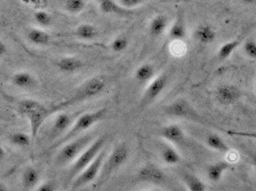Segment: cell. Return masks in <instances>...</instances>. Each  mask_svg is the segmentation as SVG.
Returning <instances> with one entry per match:
<instances>
[{
	"instance_id": "obj_34",
	"label": "cell",
	"mask_w": 256,
	"mask_h": 191,
	"mask_svg": "<svg viewBox=\"0 0 256 191\" xmlns=\"http://www.w3.org/2000/svg\"><path fill=\"white\" fill-rule=\"evenodd\" d=\"M170 53L174 56H183L186 53V45L184 42H170Z\"/></svg>"
},
{
	"instance_id": "obj_27",
	"label": "cell",
	"mask_w": 256,
	"mask_h": 191,
	"mask_svg": "<svg viewBox=\"0 0 256 191\" xmlns=\"http://www.w3.org/2000/svg\"><path fill=\"white\" fill-rule=\"evenodd\" d=\"M160 157L162 160L165 162L166 165H176L181 162V156L178 152V150L173 148L172 146H162V150H160Z\"/></svg>"
},
{
	"instance_id": "obj_21",
	"label": "cell",
	"mask_w": 256,
	"mask_h": 191,
	"mask_svg": "<svg viewBox=\"0 0 256 191\" xmlns=\"http://www.w3.org/2000/svg\"><path fill=\"white\" fill-rule=\"evenodd\" d=\"M156 76V69L151 63H143L140 66L136 68L134 72V78L141 85H146L150 80L154 78Z\"/></svg>"
},
{
	"instance_id": "obj_23",
	"label": "cell",
	"mask_w": 256,
	"mask_h": 191,
	"mask_svg": "<svg viewBox=\"0 0 256 191\" xmlns=\"http://www.w3.org/2000/svg\"><path fill=\"white\" fill-rule=\"evenodd\" d=\"M74 34L76 37L80 40H94V39L98 36V31L96 29V26L90 24V23H82L77 28H76Z\"/></svg>"
},
{
	"instance_id": "obj_36",
	"label": "cell",
	"mask_w": 256,
	"mask_h": 191,
	"mask_svg": "<svg viewBox=\"0 0 256 191\" xmlns=\"http://www.w3.org/2000/svg\"><path fill=\"white\" fill-rule=\"evenodd\" d=\"M36 188H37L38 191H54L56 190V186L54 184L53 181H45L38 183V186Z\"/></svg>"
},
{
	"instance_id": "obj_26",
	"label": "cell",
	"mask_w": 256,
	"mask_h": 191,
	"mask_svg": "<svg viewBox=\"0 0 256 191\" xmlns=\"http://www.w3.org/2000/svg\"><path fill=\"white\" fill-rule=\"evenodd\" d=\"M98 8L103 14H111V15H126L128 10L122 8V6L118 5L114 0H98Z\"/></svg>"
},
{
	"instance_id": "obj_37",
	"label": "cell",
	"mask_w": 256,
	"mask_h": 191,
	"mask_svg": "<svg viewBox=\"0 0 256 191\" xmlns=\"http://www.w3.org/2000/svg\"><path fill=\"white\" fill-rule=\"evenodd\" d=\"M7 52H8V47L6 45V42L0 39V58L5 56V55L7 54Z\"/></svg>"
},
{
	"instance_id": "obj_17",
	"label": "cell",
	"mask_w": 256,
	"mask_h": 191,
	"mask_svg": "<svg viewBox=\"0 0 256 191\" xmlns=\"http://www.w3.org/2000/svg\"><path fill=\"white\" fill-rule=\"evenodd\" d=\"M215 29L210 24H200L194 31V39L202 45H210L216 40Z\"/></svg>"
},
{
	"instance_id": "obj_20",
	"label": "cell",
	"mask_w": 256,
	"mask_h": 191,
	"mask_svg": "<svg viewBox=\"0 0 256 191\" xmlns=\"http://www.w3.org/2000/svg\"><path fill=\"white\" fill-rule=\"evenodd\" d=\"M168 28V18L164 14H157L150 21L149 34L152 38H159L165 34Z\"/></svg>"
},
{
	"instance_id": "obj_14",
	"label": "cell",
	"mask_w": 256,
	"mask_h": 191,
	"mask_svg": "<svg viewBox=\"0 0 256 191\" xmlns=\"http://www.w3.org/2000/svg\"><path fill=\"white\" fill-rule=\"evenodd\" d=\"M167 36L170 42H186L188 29L186 24V18H184L182 14H178V18L173 22V24H170Z\"/></svg>"
},
{
	"instance_id": "obj_40",
	"label": "cell",
	"mask_w": 256,
	"mask_h": 191,
	"mask_svg": "<svg viewBox=\"0 0 256 191\" xmlns=\"http://www.w3.org/2000/svg\"><path fill=\"white\" fill-rule=\"evenodd\" d=\"M7 190V186L4 184L2 182H0V191H6Z\"/></svg>"
},
{
	"instance_id": "obj_12",
	"label": "cell",
	"mask_w": 256,
	"mask_h": 191,
	"mask_svg": "<svg viewBox=\"0 0 256 191\" xmlns=\"http://www.w3.org/2000/svg\"><path fill=\"white\" fill-rule=\"evenodd\" d=\"M72 122H72L70 114L58 111L54 119L53 124L50 126V138L54 141L58 140V138H61L62 135L69 130V127L72 125Z\"/></svg>"
},
{
	"instance_id": "obj_39",
	"label": "cell",
	"mask_w": 256,
	"mask_h": 191,
	"mask_svg": "<svg viewBox=\"0 0 256 191\" xmlns=\"http://www.w3.org/2000/svg\"><path fill=\"white\" fill-rule=\"evenodd\" d=\"M5 157H6V151L2 146H0V162H2L4 159H5Z\"/></svg>"
},
{
	"instance_id": "obj_1",
	"label": "cell",
	"mask_w": 256,
	"mask_h": 191,
	"mask_svg": "<svg viewBox=\"0 0 256 191\" xmlns=\"http://www.w3.org/2000/svg\"><path fill=\"white\" fill-rule=\"evenodd\" d=\"M106 82L103 77L96 76V77L87 79L85 82H82V85L78 86L74 92H71L66 100L61 101L58 104H55L53 108L50 109V114L62 111L66 108H69V106L78 104V103L92 100V98L102 94V92L106 90Z\"/></svg>"
},
{
	"instance_id": "obj_28",
	"label": "cell",
	"mask_w": 256,
	"mask_h": 191,
	"mask_svg": "<svg viewBox=\"0 0 256 191\" xmlns=\"http://www.w3.org/2000/svg\"><path fill=\"white\" fill-rule=\"evenodd\" d=\"M8 141H10L13 146L21 149L29 148L32 143L30 134L24 133V132H14L10 134V136H8Z\"/></svg>"
},
{
	"instance_id": "obj_11",
	"label": "cell",
	"mask_w": 256,
	"mask_h": 191,
	"mask_svg": "<svg viewBox=\"0 0 256 191\" xmlns=\"http://www.w3.org/2000/svg\"><path fill=\"white\" fill-rule=\"evenodd\" d=\"M138 180L140 182L162 184L166 182V175L159 167L154 165H146L138 170Z\"/></svg>"
},
{
	"instance_id": "obj_10",
	"label": "cell",
	"mask_w": 256,
	"mask_h": 191,
	"mask_svg": "<svg viewBox=\"0 0 256 191\" xmlns=\"http://www.w3.org/2000/svg\"><path fill=\"white\" fill-rule=\"evenodd\" d=\"M214 98L220 104L232 106L240 100L242 90H239L238 86L232 85V84H223L215 90Z\"/></svg>"
},
{
	"instance_id": "obj_33",
	"label": "cell",
	"mask_w": 256,
	"mask_h": 191,
	"mask_svg": "<svg viewBox=\"0 0 256 191\" xmlns=\"http://www.w3.org/2000/svg\"><path fill=\"white\" fill-rule=\"evenodd\" d=\"M242 50L246 56L250 60L256 58V42L254 38H247L245 42H242Z\"/></svg>"
},
{
	"instance_id": "obj_32",
	"label": "cell",
	"mask_w": 256,
	"mask_h": 191,
	"mask_svg": "<svg viewBox=\"0 0 256 191\" xmlns=\"http://www.w3.org/2000/svg\"><path fill=\"white\" fill-rule=\"evenodd\" d=\"M34 20L40 28H50L53 24V16L48 12L42 10L34 12Z\"/></svg>"
},
{
	"instance_id": "obj_7",
	"label": "cell",
	"mask_w": 256,
	"mask_h": 191,
	"mask_svg": "<svg viewBox=\"0 0 256 191\" xmlns=\"http://www.w3.org/2000/svg\"><path fill=\"white\" fill-rule=\"evenodd\" d=\"M128 157H130V149H128L125 142H122L116 146L108 158L104 159L101 173H100L101 174V178L108 180L111 174H114L119 167L125 164Z\"/></svg>"
},
{
	"instance_id": "obj_3",
	"label": "cell",
	"mask_w": 256,
	"mask_h": 191,
	"mask_svg": "<svg viewBox=\"0 0 256 191\" xmlns=\"http://www.w3.org/2000/svg\"><path fill=\"white\" fill-rule=\"evenodd\" d=\"M106 116V108L82 114V116L77 118V120L72 122V125L69 127V130H68L61 138H58V140H55V142L50 146V148L48 150L60 148V146L64 144L66 142L72 140V138L78 136V135H82V133L87 132L90 127H93L95 124H98V122H101Z\"/></svg>"
},
{
	"instance_id": "obj_5",
	"label": "cell",
	"mask_w": 256,
	"mask_h": 191,
	"mask_svg": "<svg viewBox=\"0 0 256 191\" xmlns=\"http://www.w3.org/2000/svg\"><path fill=\"white\" fill-rule=\"evenodd\" d=\"M106 142V136H100L95 140L92 141L82 152L79 156L74 159V164H72L71 168L69 170V180L72 181L77 175L85 168V167L93 160V159L98 156Z\"/></svg>"
},
{
	"instance_id": "obj_6",
	"label": "cell",
	"mask_w": 256,
	"mask_h": 191,
	"mask_svg": "<svg viewBox=\"0 0 256 191\" xmlns=\"http://www.w3.org/2000/svg\"><path fill=\"white\" fill-rule=\"evenodd\" d=\"M106 151L103 149L100 151V154L96 156L90 164H88L82 172H80L74 180H72V189H79L82 186H88L90 183L94 182L101 173L103 162L106 159Z\"/></svg>"
},
{
	"instance_id": "obj_35",
	"label": "cell",
	"mask_w": 256,
	"mask_h": 191,
	"mask_svg": "<svg viewBox=\"0 0 256 191\" xmlns=\"http://www.w3.org/2000/svg\"><path fill=\"white\" fill-rule=\"evenodd\" d=\"M144 0H120L119 5L127 10L138 8V6H141Z\"/></svg>"
},
{
	"instance_id": "obj_4",
	"label": "cell",
	"mask_w": 256,
	"mask_h": 191,
	"mask_svg": "<svg viewBox=\"0 0 256 191\" xmlns=\"http://www.w3.org/2000/svg\"><path fill=\"white\" fill-rule=\"evenodd\" d=\"M93 141V135L92 134H82L72 138L62 144L58 156L55 158L56 164L60 166H66L71 164L72 162L77 158L80 152Z\"/></svg>"
},
{
	"instance_id": "obj_38",
	"label": "cell",
	"mask_w": 256,
	"mask_h": 191,
	"mask_svg": "<svg viewBox=\"0 0 256 191\" xmlns=\"http://www.w3.org/2000/svg\"><path fill=\"white\" fill-rule=\"evenodd\" d=\"M240 2H242V5H246V6H253V5H255L256 0H240Z\"/></svg>"
},
{
	"instance_id": "obj_18",
	"label": "cell",
	"mask_w": 256,
	"mask_h": 191,
	"mask_svg": "<svg viewBox=\"0 0 256 191\" xmlns=\"http://www.w3.org/2000/svg\"><path fill=\"white\" fill-rule=\"evenodd\" d=\"M231 167V162L228 160H218L213 162L206 168V176L210 182H218L221 181L223 175Z\"/></svg>"
},
{
	"instance_id": "obj_22",
	"label": "cell",
	"mask_w": 256,
	"mask_h": 191,
	"mask_svg": "<svg viewBox=\"0 0 256 191\" xmlns=\"http://www.w3.org/2000/svg\"><path fill=\"white\" fill-rule=\"evenodd\" d=\"M22 186L23 189L29 190L34 189L38 186L40 181V173L39 170L34 166H28L22 173Z\"/></svg>"
},
{
	"instance_id": "obj_31",
	"label": "cell",
	"mask_w": 256,
	"mask_h": 191,
	"mask_svg": "<svg viewBox=\"0 0 256 191\" xmlns=\"http://www.w3.org/2000/svg\"><path fill=\"white\" fill-rule=\"evenodd\" d=\"M128 46H130V39L125 34H120L111 42L110 50L114 53H122L128 48Z\"/></svg>"
},
{
	"instance_id": "obj_19",
	"label": "cell",
	"mask_w": 256,
	"mask_h": 191,
	"mask_svg": "<svg viewBox=\"0 0 256 191\" xmlns=\"http://www.w3.org/2000/svg\"><path fill=\"white\" fill-rule=\"evenodd\" d=\"M26 39L34 46H47L52 42V36L42 28H31L28 30Z\"/></svg>"
},
{
	"instance_id": "obj_2",
	"label": "cell",
	"mask_w": 256,
	"mask_h": 191,
	"mask_svg": "<svg viewBox=\"0 0 256 191\" xmlns=\"http://www.w3.org/2000/svg\"><path fill=\"white\" fill-rule=\"evenodd\" d=\"M18 111L22 117L26 118L30 125V136L34 142L37 138L40 128L46 119L50 116V111L46 106L32 98H24L18 104Z\"/></svg>"
},
{
	"instance_id": "obj_41",
	"label": "cell",
	"mask_w": 256,
	"mask_h": 191,
	"mask_svg": "<svg viewBox=\"0 0 256 191\" xmlns=\"http://www.w3.org/2000/svg\"><path fill=\"white\" fill-rule=\"evenodd\" d=\"M2 2V0H0V2Z\"/></svg>"
},
{
	"instance_id": "obj_29",
	"label": "cell",
	"mask_w": 256,
	"mask_h": 191,
	"mask_svg": "<svg viewBox=\"0 0 256 191\" xmlns=\"http://www.w3.org/2000/svg\"><path fill=\"white\" fill-rule=\"evenodd\" d=\"M183 181L186 183L188 190L190 191H205L206 184L194 174L186 173L183 175Z\"/></svg>"
},
{
	"instance_id": "obj_15",
	"label": "cell",
	"mask_w": 256,
	"mask_h": 191,
	"mask_svg": "<svg viewBox=\"0 0 256 191\" xmlns=\"http://www.w3.org/2000/svg\"><path fill=\"white\" fill-rule=\"evenodd\" d=\"M56 66L63 74H77L85 66L82 58L77 56H63L56 61Z\"/></svg>"
},
{
	"instance_id": "obj_9",
	"label": "cell",
	"mask_w": 256,
	"mask_h": 191,
	"mask_svg": "<svg viewBox=\"0 0 256 191\" xmlns=\"http://www.w3.org/2000/svg\"><path fill=\"white\" fill-rule=\"evenodd\" d=\"M148 84H149V85H148L146 88L144 90L141 102H140L142 108L151 104L152 102H154L160 96V94L165 90L168 85V77L167 74H162L158 76V77H154Z\"/></svg>"
},
{
	"instance_id": "obj_24",
	"label": "cell",
	"mask_w": 256,
	"mask_h": 191,
	"mask_svg": "<svg viewBox=\"0 0 256 191\" xmlns=\"http://www.w3.org/2000/svg\"><path fill=\"white\" fill-rule=\"evenodd\" d=\"M205 144L210 149L218 151V152H222V154H228V151L230 150L229 146L226 144V142L224 141L218 134H215V133H208L206 135Z\"/></svg>"
},
{
	"instance_id": "obj_30",
	"label": "cell",
	"mask_w": 256,
	"mask_h": 191,
	"mask_svg": "<svg viewBox=\"0 0 256 191\" xmlns=\"http://www.w3.org/2000/svg\"><path fill=\"white\" fill-rule=\"evenodd\" d=\"M86 5V0H66L64 2V10L70 15H79L85 10Z\"/></svg>"
},
{
	"instance_id": "obj_13",
	"label": "cell",
	"mask_w": 256,
	"mask_h": 191,
	"mask_svg": "<svg viewBox=\"0 0 256 191\" xmlns=\"http://www.w3.org/2000/svg\"><path fill=\"white\" fill-rule=\"evenodd\" d=\"M10 84L21 90H34L38 85V79L29 71H18L12 74Z\"/></svg>"
},
{
	"instance_id": "obj_16",
	"label": "cell",
	"mask_w": 256,
	"mask_h": 191,
	"mask_svg": "<svg viewBox=\"0 0 256 191\" xmlns=\"http://www.w3.org/2000/svg\"><path fill=\"white\" fill-rule=\"evenodd\" d=\"M160 135L165 138L166 141L170 142L172 144H182L186 141V133L181 126L178 124H170L165 126L160 132Z\"/></svg>"
},
{
	"instance_id": "obj_8",
	"label": "cell",
	"mask_w": 256,
	"mask_h": 191,
	"mask_svg": "<svg viewBox=\"0 0 256 191\" xmlns=\"http://www.w3.org/2000/svg\"><path fill=\"white\" fill-rule=\"evenodd\" d=\"M164 112L170 117L188 119V120L194 122H202L199 114L186 98H178V100L170 103V104L165 106Z\"/></svg>"
},
{
	"instance_id": "obj_25",
	"label": "cell",
	"mask_w": 256,
	"mask_h": 191,
	"mask_svg": "<svg viewBox=\"0 0 256 191\" xmlns=\"http://www.w3.org/2000/svg\"><path fill=\"white\" fill-rule=\"evenodd\" d=\"M242 36L236 39H232V40L224 42L218 50V58L221 62L226 61V60L229 58L232 55V53H234V52L237 50L240 45H242Z\"/></svg>"
}]
</instances>
